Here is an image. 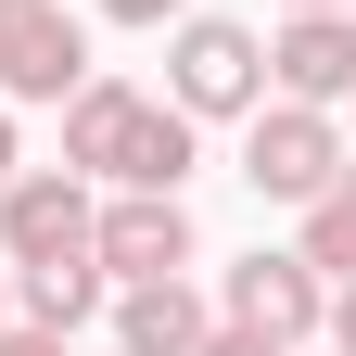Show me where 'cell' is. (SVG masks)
Returning a JSON list of instances; mask_svg holds the SVG:
<instances>
[{"instance_id":"cell-1","label":"cell","mask_w":356,"mask_h":356,"mask_svg":"<svg viewBox=\"0 0 356 356\" xmlns=\"http://www.w3.org/2000/svg\"><path fill=\"white\" fill-rule=\"evenodd\" d=\"M165 102L191 115V127L254 115V102H267V38L229 26V13H178V38H165Z\"/></svg>"},{"instance_id":"cell-2","label":"cell","mask_w":356,"mask_h":356,"mask_svg":"<svg viewBox=\"0 0 356 356\" xmlns=\"http://www.w3.org/2000/svg\"><path fill=\"white\" fill-rule=\"evenodd\" d=\"M331 165H343L331 102H280V89H267V102L242 115V178H254L267 204H318V191H331Z\"/></svg>"},{"instance_id":"cell-3","label":"cell","mask_w":356,"mask_h":356,"mask_svg":"<svg viewBox=\"0 0 356 356\" xmlns=\"http://www.w3.org/2000/svg\"><path fill=\"white\" fill-rule=\"evenodd\" d=\"M89 254V178L76 165H13L0 178V267H51Z\"/></svg>"},{"instance_id":"cell-4","label":"cell","mask_w":356,"mask_h":356,"mask_svg":"<svg viewBox=\"0 0 356 356\" xmlns=\"http://www.w3.org/2000/svg\"><path fill=\"white\" fill-rule=\"evenodd\" d=\"M89 76V26L64 0H0V102H64Z\"/></svg>"},{"instance_id":"cell-5","label":"cell","mask_w":356,"mask_h":356,"mask_svg":"<svg viewBox=\"0 0 356 356\" xmlns=\"http://www.w3.org/2000/svg\"><path fill=\"white\" fill-rule=\"evenodd\" d=\"M216 318H242V331H267V343H318V318H331V280H318V267H305V254H242L229 267V293H216Z\"/></svg>"},{"instance_id":"cell-6","label":"cell","mask_w":356,"mask_h":356,"mask_svg":"<svg viewBox=\"0 0 356 356\" xmlns=\"http://www.w3.org/2000/svg\"><path fill=\"white\" fill-rule=\"evenodd\" d=\"M89 254H102V280H178V267H191V204L178 191L89 204Z\"/></svg>"},{"instance_id":"cell-7","label":"cell","mask_w":356,"mask_h":356,"mask_svg":"<svg viewBox=\"0 0 356 356\" xmlns=\"http://www.w3.org/2000/svg\"><path fill=\"white\" fill-rule=\"evenodd\" d=\"M267 89H280V102H343L356 89V13H280Z\"/></svg>"},{"instance_id":"cell-8","label":"cell","mask_w":356,"mask_h":356,"mask_svg":"<svg viewBox=\"0 0 356 356\" xmlns=\"http://www.w3.org/2000/svg\"><path fill=\"white\" fill-rule=\"evenodd\" d=\"M140 102H153V89H127V76L89 64V76L64 89V165H76V178H115L127 140H140Z\"/></svg>"},{"instance_id":"cell-9","label":"cell","mask_w":356,"mask_h":356,"mask_svg":"<svg viewBox=\"0 0 356 356\" xmlns=\"http://www.w3.org/2000/svg\"><path fill=\"white\" fill-rule=\"evenodd\" d=\"M102 305H115V356H191V343L216 331V305H204L191 280H115Z\"/></svg>"},{"instance_id":"cell-10","label":"cell","mask_w":356,"mask_h":356,"mask_svg":"<svg viewBox=\"0 0 356 356\" xmlns=\"http://www.w3.org/2000/svg\"><path fill=\"white\" fill-rule=\"evenodd\" d=\"M102 254H51V267H13V318H38V331H64L76 343V318H102Z\"/></svg>"},{"instance_id":"cell-11","label":"cell","mask_w":356,"mask_h":356,"mask_svg":"<svg viewBox=\"0 0 356 356\" xmlns=\"http://www.w3.org/2000/svg\"><path fill=\"white\" fill-rule=\"evenodd\" d=\"M191 153H204V127L178 115V102H140V140H127L115 191H178V178H191Z\"/></svg>"},{"instance_id":"cell-12","label":"cell","mask_w":356,"mask_h":356,"mask_svg":"<svg viewBox=\"0 0 356 356\" xmlns=\"http://www.w3.org/2000/svg\"><path fill=\"white\" fill-rule=\"evenodd\" d=\"M191 356H293V343H267V331H242V318H216V331H204Z\"/></svg>"},{"instance_id":"cell-13","label":"cell","mask_w":356,"mask_h":356,"mask_svg":"<svg viewBox=\"0 0 356 356\" xmlns=\"http://www.w3.org/2000/svg\"><path fill=\"white\" fill-rule=\"evenodd\" d=\"M0 356H76L64 331H38V318H0Z\"/></svg>"},{"instance_id":"cell-14","label":"cell","mask_w":356,"mask_h":356,"mask_svg":"<svg viewBox=\"0 0 356 356\" xmlns=\"http://www.w3.org/2000/svg\"><path fill=\"white\" fill-rule=\"evenodd\" d=\"M191 0H102V26H178Z\"/></svg>"},{"instance_id":"cell-15","label":"cell","mask_w":356,"mask_h":356,"mask_svg":"<svg viewBox=\"0 0 356 356\" xmlns=\"http://www.w3.org/2000/svg\"><path fill=\"white\" fill-rule=\"evenodd\" d=\"M318 331H331V356H356V280H331V318Z\"/></svg>"},{"instance_id":"cell-16","label":"cell","mask_w":356,"mask_h":356,"mask_svg":"<svg viewBox=\"0 0 356 356\" xmlns=\"http://www.w3.org/2000/svg\"><path fill=\"white\" fill-rule=\"evenodd\" d=\"M280 13H356V0H280Z\"/></svg>"},{"instance_id":"cell-17","label":"cell","mask_w":356,"mask_h":356,"mask_svg":"<svg viewBox=\"0 0 356 356\" xmlns=\"http://www.w3.org/2000/svg\"><path fill=\"white\" fill-rule=\"evenodd\" d=\"M0 178H13V102H0Z\"/></svg>"},{"instance_id":"cell-18","label":"cell","mask_w":356,"mask_h":356,"mask_svg":"<svg viewBox=\"0 0 356 356\" xmlns=\"http://www.w3.org/2000/svg\"><path fill=\"white\" fill-rule=\"evenodd\" d=\"M331 191H343V204H356V153H343V165H331Z\"/></svg>"},{"instance_id":"cell-19","label":"cell","mask_w":356,"mask_h":356,"mask_svg":"<svg viewBox=\"0 0 356 356\" xmlns=\"http://www.w3.org/2000/svg\"><path fill=\"white\" fill-rule=\"evenodd\" d=\"M0 318H13V267H0Z\"/></svg>"},{"instance_id":"cell-20","label":"cell","mask_w":356,"mask_h":356,"mask_svg":"<svg viewBox=\"0 0 356 356\" xmlns=\"http://www.w3.org/2000/svg\"><path fill=\"white\" fill-rule=\"evenodd\" d=\"M343 102H356V89H343Z\"/></svg>"}]
</instances>
